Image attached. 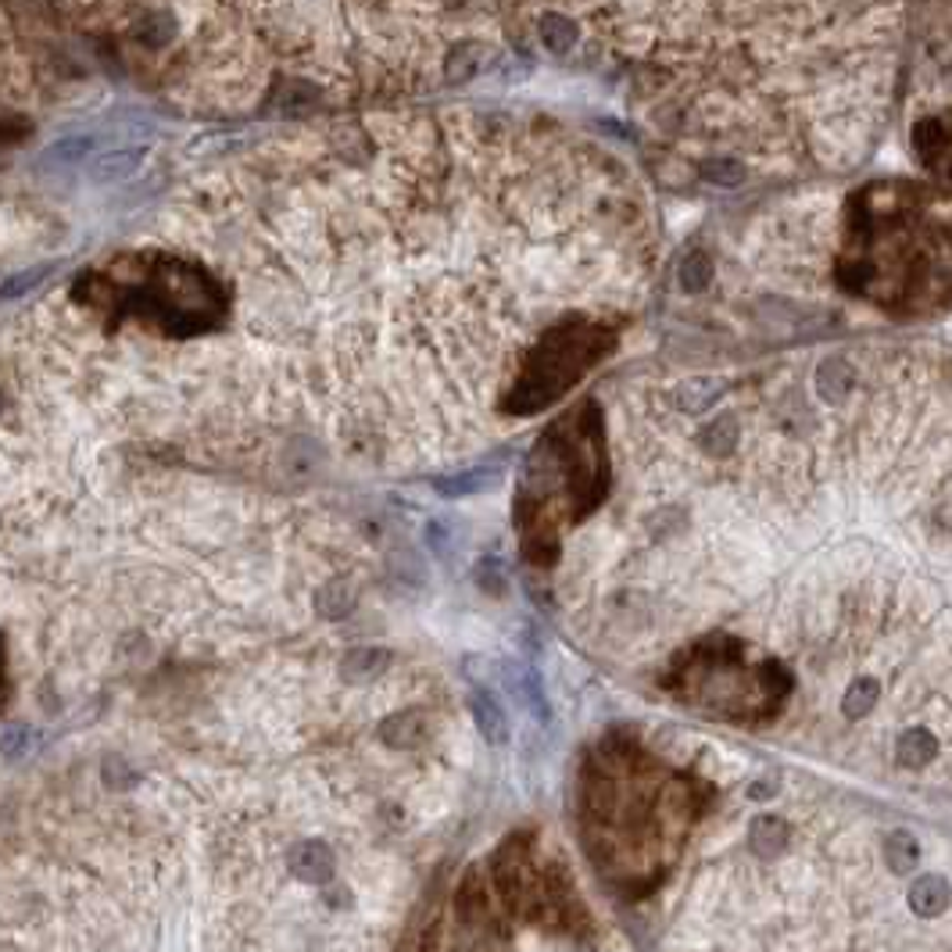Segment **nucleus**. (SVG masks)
Instances as JSON below:
<instances>
[{
	"label": "nucleus",
	"instance_id": "nucleus-1",
	"mask_svg": "<svg viewBox=\"0 0 952 952\" xmlns=\"http://www.w3.org/2000/svg\"><path fill=\"white\" fill-rule=\"evenodd\" d=\"M949 899H952L949 884H945V877H938V874H923V877L914 881V888H909V906H914V914L923 917V920L942 917L949 909Z\"/></svg>",
	"mask_w": 952,
	"mask_h": 952
},
{
	"label": "nucleus",
	"instance_id": "nucleus-2",
	"mask_svg": "<svg viewBox=\"0 0 952 952\" xmlns=\"http://www.w3.org/2000/svg\"><path fill=\"white\" fill-rule=\"evenodd\" d=\"M291 863L297 870V877H305V881H326L333 874V855L322 841H305V846H297L291 852Z\"/></svg>",
	"mask_w": 952,
	"mask_h": 952
},
{
	"label": "nucleus",
	"instance_id": "nucleus-3",
	"mask_svg": "<svg viewBox=\"0 0 952 952\" xmlns=\"http://www.w3.org/2000/svg\"><path fill=\"white\" fill-rule=\"evenodd\" d=\"M934 752H938L934 734H931V730H923V727L906 730L903 738H899V748H895V756H899V763H903L906 770H920V767H928L931 759H934Z\"/></svg>",
	"mask_w": 952,
	"mask_h": 952
},
{
	"label": "nucleus",
	"instance_id": "nucleus-4",
	"mask_svg": "<svg viewBox=\"0 0 952 952\" xmlns=\"http://www.w3.org/2000/svg\"><path fill=\"white\" fill-rule=\"evenodd\" d=\"M473 713H476V724H480V730H484V738H487V741L501 745V741L509 738L506 713H501V705H498L491 695H484V691H476V695H473Z\"/></svg>",
	"mask_w": 952,
	"mask_h": 952
},
{
	"label": "nucleus",
	"instance_id": "nucleus-5",
	"mask_svg": "<svg viewBox=\"0 0 952 952\" xmlns=\"http://www.w3.org/2000/svg\"><path fill=\"white\" fill-rule=\"evenodd\" d=\"M748 838H752V849L763 855V860H770V855H778L787 846V824L778 820V816H759Z\"/></svg>",
	"mask_w": 952,
	"mask_h": 952
},
{
	"label": "nucleus",
	"instance_id": "nucleus-6",
	"mask_svg": "<svg viewBox=\"0 0 952 952\" xmlns=\"http://www.w3.org/2000/svg\"><path fill=\"white\" fill-rule=\"evenodd\" d=\"M852 370L841 359H831L820 365V373H816V387H820V394L827 401H841L846 394L852 390Z\"/></svg>",
	"mask_w": 952,
	"mask_h": 952
},
{
	"label": "nucleus",
	"instance_id": "nucleus-7",
	"mask_svg": "<svg viewBox=\"0 0 952 952\" xmlns=\"http://www.w3.org/2000/svg\"><path fill=\"white\" fill-rule=\"evenodd\" d=\"M884 855H888V866L895 870V874H909L920 860L917 838L909 831H892L888 841H884Z\"/></svg>",
	"mask_w": 952,
	"mask_h": 952
},
{
	"label": "nucleus",
	"instance_id": "nucleus-8",
	"mask_svg": "<svg viewBox=\"0 0 952 952\" xmlns=\"http://www.w3.org/2000/svg\"><path fill=\"white\" fill-rule=\"evenodd\" d=\"M877 695H881V688H877L874 677L855 680V684L846 691V699H841V713H846L849 719H863L877 705Z\"/></svg>",
	"mask_w": 952,
	"mask_h": 952
},
{
	"label": "nucleus",
	"instance_id": "nucleus-9",
	"mask_svg": "<svg viewBox=\"0 0 952 952\" xmlns=\"http://www.w3.org/2000/svg\"><path fill=\"white\" fill-rule=\"evenodd\" d=\"M705 280H710V262H705L702 254L688 258V265H684V283H688V287H705Z\"/></svg>",
	"mask_w": 952,
	"mask_h": 952
}]
</instances>
